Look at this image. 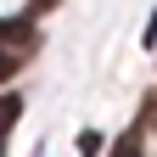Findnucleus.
<instances>
[{"instance_id": "f257e3e1", "label": "nucleus", "mask_w": 157, "mask_h": 157, "mask_svg": "<svg viewBox=\"0 0 157 157\" xmlns=\"http://www.w3.org/2000/svg\"><path fill=\"white\" fill-rule=\"evenodd\" d=\"M0 45H11L17 56H34L39 34H34V23H28V17H11V23H0Z\"/></svg>"}, {"instance_id": "f03ea898", "label": "nucleus", "mask_w": 157, "mask_h": 157, "mask_svg": "<svg viewBox=\"0 0 157 157\" xmlns=\"http://www.w3.org/2000/svg\"><path fill=\"white\" fill-rule=\"evenodd\" d=\"M17 112H23V95H0V135L17 124Z\"/></svg>"}, {"instance_id": "7ed1b4c3", "label": "nucleus", "mask_w": 157, "mask_h": 157, "mask_svg": "<svg viewBox=\"0 0 157 157\" xmlns=\"http://www.w3.org/2000/svg\"><path fill=\"white\" fill-rule=\"evenodd\" d=\"M23 62H28V56H17V51H0V78H11Z\"/></svg>"}, {"instance_id": "20e7f679", "label": "nucleus", "mask_w": 157, "mask_h": 157, "mask_svg": "<svg viewBox=\"0 0 157 157\" xmlns=\"http://www.w3.org/2000/svg\"><path fill=\"white\" fill-rule=\"evenodd\" d=\"M95 151H101V135L84 129V135H78V157H95Z\"/></svg>"}, {"instance_id": "39448f33", "label": "nucleus", "mask_w": 157, "mask_h": 157, "mask_svg": "<svg viewBox=\"0 0 157 157\" xmlns=\"http://www.w3.org/2000/svg\"><path fill=\"white\" fill-rule=\"evenodd\" d=\"M118 157H140V135H129V140H118Z\"/></svg>"}, {"instance_id": "423d86ee", "label": "nucleus", "mask_w": 157, "mask_h": 157, "mask_svg": "<svg viewBox=\"0 0 157 157\" xmlns=\"http://www.w3.org/2000/svg\"><path fill=\"white\" fill-rule=\"evenodd\" d=\"M51 6H56V0H34V11H51Z\"/></svg>"}]
</instances>
